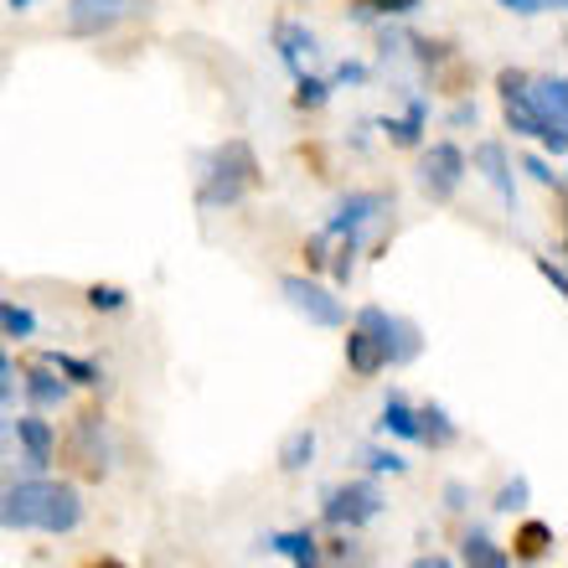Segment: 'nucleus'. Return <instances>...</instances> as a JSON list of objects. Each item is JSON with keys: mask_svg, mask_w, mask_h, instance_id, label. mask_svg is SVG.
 Returning <instances> with one entry per match:
<instances>
[{"mask_svg": "<svg viewBox=\"0 0 568 568\" xmlns=\"http://www.w3.org/2000/svg\"><path fill=\"white\" fill-rule=\"evenodd\" d=\"M264 171L254 161V145L248 140H223V145L207 155V171H202V186H196V207H239L243 196L254 192Z\"/></svg>", "mask_w": 568, "mask_h": 568, "instance_id": "nucleus-1", "label": "nucleus"}, {"mask_svg": "<svg viewBox=\"0 0 568 568\" xmlns=\"http://www.w3.org/2000/svg\"><path fill=\"white\" fill-rule=\"evenodd\" d=\"M496 93H501V104H507V124H511V135H532L542 140V145L554 150V161H564V150H568V124H554V120H542L538 109L527 104V73L523 68H501L496 73Z\"/></svg>", "mask_w": 568, "mask_h": 568, "instance_id": "nucleus-2", "label": "nucleus"}, {"mask_svg": "<svg viewBox=\"0 0 568 568\" xmlns=\"http://www.w3.org/2000/svg\"><path fill=\"white\" fill-rule=\"evenodd\" d=\"M377 511H383V486H377V476H362L331 486L326 501H321V523L336 527V532H357V527L373 523Z\"/></svg>", "mask_w": 568, "mask_h": 568, "instance_id": "nucleus-3", "label": "nucleus"}, {"mask_svg": "<svg viewBox=\"0 0 568 568\" xmlns=\"http://www.w3.org/2000/svg\"><path fill=\"white\" fill-rule=\"evenodd\" d=\"M78 527H83V496H78V486L42 476V486H37V523H31V532H52V538H62V532H78Z\"/></svg>", "mask_w": 568, "mask_h": 568, "instance_id": "nucleus-4", "label": "nucleus"}, {"mask_svg": "<svg viewBox=\"0 0 568 568\" xmlns=\"http://www.w3.org/2000/svg\"><path fill=\"white\" fill-rule=\"evenodd\" d=\"M280 295L290 300V311H300L311 326H326V331H342L346 326V305L331 295L326 284L305 280V274H284L280 280Z\"/></svg>", "mask_w": 568, "mask_h": 568, "instance_id": "nucleus-5", "label": "nucleus"}, {"mask_svg": "<svg viewBox=\"0 0 568 568\" xmlns=\"http://www.w3.org/2000/svg\"><path fill=\"white\" fill-rule=\"evenodd\" d=\"M62 455L83 470L89 480H104L109 476V439H104V419L99 414H78L73 429H68V439H62Z\"/></svg>", "mask_w": 568, "mask_h": 568, "instance_id": "nucleus-6", "label": "nucleus"}, {"mask_svg": "<svg viewBox=\"0 0 568 568\" xmlns=\"http://www.w3.org/2000/svg\"><path fill=\"white\" fill-rule=\"evenodd\" d=\"M460 181H465V150L460 145L439 140V145L424 150L419 186H424V196H429V202H449V196L460 192Z\"/></svg>", "mask_w": 568, "mask_h": 568, "instance_id": "nucleus-7", "label": "nucleus"}, {"mask_svg": "<svg viewBox=\"0 0 568 568\" xmlns=\"http://www.w3.org/2000/svg\"><path fill=\"white\" fill-rule=\"evenodd\" d=\"M16 445H21V476H47L58 460V429L37 408L16 419Z\"/></svg>", "mask_w": 568, "mask_h": 568, "instance_id": "nucleus-8", "label": "nucleus"}, {"mask_svg": "<svg viewBox=\"0 0 568 568\" xmlns=\"http://www.w3.org/2000/svg\"><path fill=\"white\" fill-rule=\"evenodd\" d=\"M393 202L383 192H346L342 202H336V212H331V223L321 227L326 239H342V233H362L367 223H377L383 212H388Z\"/></svg>", "mask_w": 568, "mask_h": 568, "instance_id": "nucleus-9", "label": "nucleus"}, {"mask_svg": "<svg viewBox=\"0 0 568 568\" xmlns=\"http://www.w3.org/2000/svg\"><path fill=\"white\" fill-rule=\"evenodd\" d=\"M135 11V0H68V31L73 37H104Z\"/></svg>", "mask_w": 568, "mask_h": 568, "instance_id": "nucleus-10", "label": "nucleus"}, {"mask_svg": "<svg viewBox=\"0 0 568 568\" xmlns=\"http://www.w3.org/2000/svg\"><path fill=\"white\" fill-rule=\"evenodd\" d=\"M465 165H476L480 176H486V186L507 202V212H517V176H511V155H507L501 140H480L476 155H470Z\"/></svg>", "mask_w": 568, "mask_h": 568, "instance_id": "nucleus-11", "label": "nucleus"}, {"mask_svg": "<svg viewBox=\"0 0 568 568\" xmlns=\"http://www.w3.org/2000/svg\"><path fill=\"white\" fill-rule=\"evenodd\" d=\"M21 393H27V404L37 408V414H47V408L68 404V393H73V388H68V383H62L47 362H37V367H27V373H21Z\"/></svg>", "mask_w": 568, "mask_h": 568, "instance_id": "nucleus-12", "label": "nucleus"}, {"mask_svg": "<svg viewBox=\"0 0 568 568\" xmlns=\"http://www.w3.org/2000/svg\"><path fill=\"white\" fill-rule=\"evenodd\" d=\"M527 104L538 109L542 120L568 124V78L564 73H554V78H527Z\"/></svg>", "mask_w": 568, "mask_h": 568, "instance_id": "nucleus-13", "label": "nucleus"}, {"mask_svg": "<svg viewBox=\"0 0 568 568\" xmlns=\"http://www.w3.org/2000/svg\"><path fill=\"white\" fill-rule=\"evenodd\" d=\"M346 367L357 377H377L388 367V352H383V342H377L373 331H362V326L346 331Z\"/></svg>", "mask_w": 568, "mask_h": 568, "instance_id": "nucleus-14", "label": "nucleus"}, {"mask_svg": "<svg viewBox=\"0 0 568 568\" xmlns=\"http://www.w3.org/2000/svg\"><path fill=\"white\" fill-rule=\"evenodd\" d=\"M424 124H429V99H408L404 120H383L377 130H383L398 150H419L424 145Z\"/></svg>", "mask_w": 568, "mask_h": 568, "instance_id": "nucleus-15", "label": "nucleus"}, {"mask_svg": "<svg viewBox=\"0 0 568 568\" xmlns=\"http://www.w3.org/2000/svg\"><path fill=\"white\" fill-rule=\"evenodd\" d=\"M419 414V445H429V449H449L455 439H460V424L445 414V404H424V408H414Z\"/></svg>", "mask_w": 568, "mask_h": 568, "instance_id": "nucleus-16", "label": "nucleus"}, {"mask_svg": "<svg viewBox=\"0 0 568 568\" xmlns=\"http://www.w3.org/2000/svg\"><path fill=\"white\" fill-rule=\"evenodd\" d=\"M274 47H280V58L290 73H305V58L315 52V37L300 27V21H280V27H274Z\"/></svg>", "mask_w": 568, "mask_h": 568, "instance_id": "nucleus-17", "label": "nucleus"}, {"mask_svg": "<svg viewBox=\"0 0 568 568\" xmlns=\"http://www.w3.org/2000/svg\"><path fill=\"white\" fill-rule=\"evenodd\" d=\"M42 362L68 383V388H99V377H104L99 373V362L73 357V352H42Z\"/></svg>", "mask_w": 568, "mask_h": 568, "instance_id": "nucleus-18", "label": "nucleus"}, {"mask_svg": "<svg viewBox=\"0 0 568 568\" xmlns=\"http://www.w3.org/2000/svg\"><path fill=\"white\" fill-rule=\"evenodd\" d=\"M460 564L465 568H511V554L491 532H465L460 538Z\"/></svg>", "mask_w": 568, "mask_h": 568, "instance_id": "nucleus-19", "label": "nucleus"}, {"mask_svg": "<svg viewBox=\"0 0 568 568\" xmlns=\"http://www.w3.org/2000/svg\"><path fill=\"white\" fill-rule=\"evenodd\" d=\"M554 527L548 523H523L517 527V538H511V558L517 564H542V558L554 554Z\"/></svg>", "mask_w": 568, "mask_h": 568, "instance_id": "nucleus-20", "label": "nucleus"}, {"mask_svg": "<svg viewBox=\"0 0 568 568\" xmlns=\"http://www.w3.org/2000/svg\"><path fill=\"white\" fill-rule=\"evenodd\" d=\"M377 429L393 434V439H419V414H414V404H408L398 388L383 398V419H377Z\"/></svg>", "mask_w": 568, "mask_h": 568, "instance_id": "nucleus-21", "label": "nucleus"}, {"mask_svg": "<svg viewBox=\"0 0 568 568\" xmlns=\"http://www.w3.org/2000/svg\"><path fill=\"white\" fill-rule=\"evenodd\" d=\"M419 352H424L419 326L398 315V321H393V336H388V367H408V362H419Z\"/></svg>", "mask_w": 568, "mask_h": 568, "instance_id": "nucleus-22", "label": "nucleus"}, {"mask_svg": "<svg viewBox=\"0 0 568 568\" xmlns=\"http://www.w3.org/2000/svg\"><path fill=\"white\" fill-rule=\"evenodd\" d=\"M315 460V429H290L280 445V470H290V476H300L305 465Z\"/></svg>", "mask_w": 568, "mask_h": 568, "instance_id": "nucleus-23", "label": "nucleus"}, {"mask_svg": "<svg viewBox=\"0 0 568 568\" xmlns=\"http://www.w3.org/2000/svg\"><path fill=\"white\" fill-rule=\"evenodd\" d=\"M270 554L295 558V564H315V558H321V548H315V532H311V527H295V532H274V538H270Z\"/></svg>", "mask_w": 568, "mask_h": 568, "instance_id": "nucleus-24", "label": "nucleus"}, {"mask_svg": "<svg viewBox=\"0 0 568 568\" xmlns=\"http://www.w3.org/2000/svg\"><path fill=\"white\" fill-rule=\"evenodd\" d=\"M357 254H362V233H342V239H336V254H326L331 280L352 284V274H357Z\"/></svg>", "mask_w": 568, "mask_h": 568, "instance_id": "nucleus-25", "label": "nucleus"}, {"mask_svg": "<svg viewBox=\"0 0 568 568\" xmlns=\"http://www.w3.org/2000/svg\"><path fill=\"white\" fill-rule=\"evenodd\" d=\"M0 336L6 342H31L37 336V315L27 305H16V300H0Z\"/></svg>", "mask_w": 568, "mask_h": 568, "instance_id": "nucleus-26", "label": "nucleus"}, {"mask_svg": "<svg viewBox=\"0 0 568 568\" xmlns=\"http://www.w3.org/2000/svg\"><path fill=\"white\" fill-rule=\"evenodd\" d=\"M357 460H362V470H367V476H404V470H408L404 455H398V449H383V445H367Z\"/></svg>", "mask_w": 568, "mask_h": 568, "instance_id": "nucleus-27", "label": "nucleus"}, {"mask_svg": "<svg viewBox=\"0 0 568 568\" xmlns=\"http://www.w3.org/2000/svg\"><path fill=\"white\" fill-rule=\"evenodd\" d=\"M331 104V78L295 73V109H326Z\"/></svg>", "mask_w": 568, "mask_h": 568, "instance_id": "nucleus-28", "label": "nucleus"}, {"mask_svg": "<svg viewBox=\"0 0 568 568\" xmlns=\"http://www.w3.org/2000/svg\"><path fill=\"white\" fill-rule=\"evenodd\" d=\"M89 311H99V315H114V311H124L130 305V290L124 284H89Z\"/></svg>", "mask_w": 568, "mask_h": 568, "instance_id": "nucleus-29", "label": "nucleus"}, {"mask_svg": "<svg viewBox=\"0 0 568 568\" xmlns=\"http://www.w3.org/2000/svg\"><path fill=\"white\" fill-rule=\"evenodd\" d=\"M527 501H532V480H527V476H511L507 486L496 491V501H491V507H496V511H523Z\"/></svg>", "mask_w": 568, "mask_h": 568, "instance_id": "nucleus-30", "label": "nucleus"}, {"mask_svg": "<svg viewBox=\"0 0 568 568\" xmlns=\"http://www.w3.org/2000/svg\"><path fill=\"white\" fill-rule=\"evenodd\" d=\"M16 480H21V470L16 465L0 460V527H11V501H16Z\"/></svg>", "mask_w": 568, "mask_h": 568, "instance_id": "nucleus-31", "label": "nucleus"}, {"mask_svg": "<svg viewBox=\"0 0 568 568\" xmlns=\"http://www.w3.org/2000/svg\"><path fill=\"white\" fill-rule=\"evenodd\" d=\"M523 171H527L532 181H538V186H554V192H564V176H558V171H554L548 161H542V155H527Z\"/></svg>", "mask_w": 568, "mask_h": 568, "instance_id": "nucleus-32", "label": "nucleus"}, {"mask_svg": "<svg viewBox=\"0 0 568 568\" xmlns=\"http://www.w3.org/2000/svg\"><path fill=\"white\" fill-rule=\"evenodd\" d=\"M538 274H542L548 284H554V295H568V274H564V264H558V258L538 254Z\"/></svg>", "mask_w": 568, "mask_h": 568, "instance_id": "nucleus-33", "label": "nucleus"}, {"mask_svg": "<svg viewBox=\"0 0 568 568\" xmlns=\"http://www.w3.org/2000/svg\"><path fill=\"white\" fill-rule=\"evenodd\" d=\"M16 404V367H11V357L0 352V408H11Z\"/></svg>", "mask_w": 568, "mask_h": 568, "instance_id": "nucleus-34", "label": "nucleus"}, {"mask_svg": "<svg viewBox=\"0 0 568 568\" xmlns=\"http://www.w3.org/2000/svg\"><path fill=\"white\" fill-rule=\"evenodd\" d=\"M326 254H331V239L326 233H315V239L305 243V264H311V270H326Z\"/></svg>", "mask_w": 568, "mask_h": 568, "instance_id": "nucleus-35", "label": "nucleus"}, {"mask_svg": "<svg viewBox=\"0 0 568 568\" xmlns=\"http://www.w3.org/2000/svg\"><path fill=\"white\" fill-rule=\"evenodd\" d=\"M470 507V491H465V480H449L445 486V511H465Z\"/></svg>", "mask_w": 568, "mask_h": 568, "instance_id": "nucleus-36", "label": "nucleus"}, {"mask_svg": "<svg viewBox=\"0 0 568 568\" xmlns=\"http://www.w3.org/2000/svg\"><path fill=\"white\" fill-rule=\"evenodd\" d=\"M11 449H16V414H6V408H0V460H6Z\"/></svg>", "mask_w": 568, "mask_h": 568, "instance_id": "nucleus-37", "label": "nucleus"}, {"mask_svg": "<svg viewBox=\"0 0 568 568\" xmlns=\"http://www.w3.org/2000/svg\"><path fill=\"white\" fill-rule=\"evenodd\" d=\"M336 83H367V68H362V62H342L336 78H331V89H336Z\"/></svg>", "mask_w": 568, "mask_h": 568, "instance_id": "nucleus-38", "label": "nucleus"}, {"mask_svg": "<svg viewBox=\"0 0 568 568\" xmlns=\"http://www.w3.org/2000/svg\"><path fill=\"white\" fill-rule=\"evenodd\" d=\"M367 6H373L377 16H408L414 6H419V0H367Z\"/></svg>", "mask_w": 568, "mask_h": 568, "instance_id": "nucleus-39", "label": "nucleus"}, {"mask_svg": "<svg viewBox=\"0 0 568 568\" xmlns=\"http://www.w3.org/2000/svg\"><path fill=\"white\" fill-rule=\"evenodd\" d=\"M476 120H480L476 104H465V99H460L455 109H449V124H455V130H465V124H476Z\"/></svg>", "mask_w": 568, "mask_h": 568, "instance_id": "nucleus-40", "label": "nucleus"}, {"mask_svg": "<svg viewBox=\"0 0 568 568\" xmlns=\"http://www.w3.org/2000/svg\"><path fill=\"white\" fill-rule=\"evenodd\" d=\"M501 11H511V16H538L542 11V0H496Z\"/></svg>", "mask_w": 568, "mask_h": 568, "instance_id": "nucleus-41", "label": "nucleus"}, {"mask_svg": "<svg viewBox=\"0 0 568 568\" xmlns=\"http://www.w3.org/2000/svg\"><path fill=\"white\" fill-rule=\"evenodd\" d=\"M408 568H455V564H449L445 554H424V558H414V564H408Z\"/></svg>", "mask_w": 568, "mask_h": 568, "instance_id": "nucleus-42", "label": "nucleus"}, {"mask_svg": "<svg viewBox=\"0 0 568 568\" xmlns=\"http://www.w3.org/2000/svg\"><path fill=\"white\" fill-rule=\"evenodd\" d=\"M89 568H130V564H120V558H93Z\"/></svg>", "mask_w": 568, "mask_h": 568, "instance_id": "nucleus-43", "label": "nucleus"}, {"mask_svg": "<svg viewBox=\"0 0 568 568\" xmlns=\"http://www.w3.org/2000/svg\"><path fill=\"white\" fill-rule=\"evenodd\" d=\"M6 6H11V11H31V6H37V0H6Z\"/></svg>", "mask_w": 568, "mask_h": 568, "instance_id": "nucleus-44", "label": "nucleus"}, {"mask_svg": "<svg viewBox=\"0 0 568 568\" xmlns=\"http://www.w3.org/2000/svg\"><path fill=\"white\" fill-rule=\"evenodd\" d=\"M568 0H542V11H564Z\"/></svg>", "mask_w": 568, "mask_h": 568, "instance_id": "nucleus-45", "label": "nucleus"}, {"mask_svg": "<svg viewBox=\"0 0 568 568\" xmlns=\"http://www.w3.org/2000/svg\"><path fill=\"white\" fill-rule=\"evenodd\" d=\"M295 568H315V564H295Z\"/></svg>", "mask_w": 568, "mask_h": 568, "instance_id": "nucleus-46", "label": "nucleus"}]
</instances>
